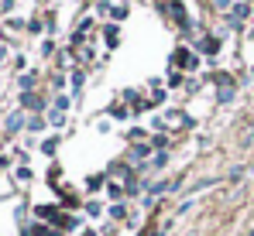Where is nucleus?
<instances>
[{
    "label": "nucleus",
    "mask_w": 254,
    "mask_h": 236,
    "mask_svg": "<svg viewBox=\"0 0 254 236\" xmlns=\"http://www.w3.org/2000/svg\"><path fill=\"white\" fill-rule=\"evenodd\" d=\"M213 3H216V7H230V0H213Z\"/></svg>",
    "instance_id": "8"
},
{
    "label": "nucleus",
    "mask_w": 254,
    "mask_h": 236,
    "mask_svg": "<svg viewBox=\"0 0 254 236\" xmlns=\"http://www.w3.org/2000/svg\"><path fill=\"white\" fill-rule=\"evenodd\" d=\"M148 157V147L141 144V147H130V161H144Z\"/></svg>",
    "instance_id": "2"
},
{
    "label": "nucleus",
    "mask_w": 254,
    "mask_h": 236,
    "mask_svg": "<svg viewBox=\"0 0 254 236\" xmlns=\"http://www.w3.org/2000/svg\"><path fill=\"white\" fill-rule=\"evenodd\" d=\"M21 103H24V106H35V110L42 106V99H38V96H31V93H24V96H21Z\"/></svg>",
    "instance_id": "3"
},
{
    "label": "nucleus",
    "mask_w": 254,
    "mask_h": 236,
    "mask_svg": "<svg viewBox=\"0 0 254 236\" xmlns=\"http://www.w3.org/2000/svg\"><path fill=\"white\" fill-rule=\"evenodd\" d=\"M55 144H59V141H55V137H48V141L42 144V151H45V154H52V151H55Z\"/></svg>",
    "instance_id": "6"
},
{
    "label": "nucleus",
    "mask_w": 254,
    "mask_h": 236,
    "mask_svg": "<svg viewBox=\"0 0 254 236\" xmlns=\"http://www.w3.org/2000/svg\"><path fill=\"white\" fill-rule=\"evenodd\" d=\"M21 127H24V117H21V113H10V117H7V134H14V130H21Z\"/></svg>",
    "instance_id": "1"
},
{
    "label": "nucleus",
    "mask_w": 254,
    "mask_h": 236,
    "mask_svg": "<svg viewBox=\"0 0 254 236\" xmlns=\"http://www.w3.org/2000/svg\"><path fill=\"white\" fill-rule=\"evenodd\" d=\"M251 72H254V69H251Z\"/></svg>",
    "instance_id": "9"
},
{
    "label": "nucleus",
    "mask_w": 254,
    "mask_h": 236,
    "mask_svg": "<svg viewBox=\"0 0 254 236\" xmlns=\"http://www.w3.org/2000/svg\"><path fill=\"white\" fill-rule=\"evenodd\" d=\"M107 45L117 48V28H107Z\"/></svg>",
    "instance_id": "5"
},
{
    "label": "nucleus",
    "mask_w": 254,
    "mask_h": 236,
    "mask_svg": "<svg viewBox=\"0 0 254 236\" xmlns=\"http://www.w3.org/2000/svg\"><path fill=\"white\" fill-rule=\"evenodd\" d=\"M199 48H203L206 55H213V51H216V41H213V38H206V41H199Z\"/></svg>",
    "instance_id": "4"
},
{
    "label": "nucleus",
    "mask_w": 254,
    "mask_h": 236,
    "mask_svg": "<svg viewBox=\"0 0 254 236\" xmlns=\"http://www.w3.org/2000/svg\"><path fill=\"white\" fill-rule=\"evenodd\" d=\"M52 123H55V127H62V123H65V117H62L59 110H52Z\"/></svg>",
    "instance_id": "7"
}]
</instances>
